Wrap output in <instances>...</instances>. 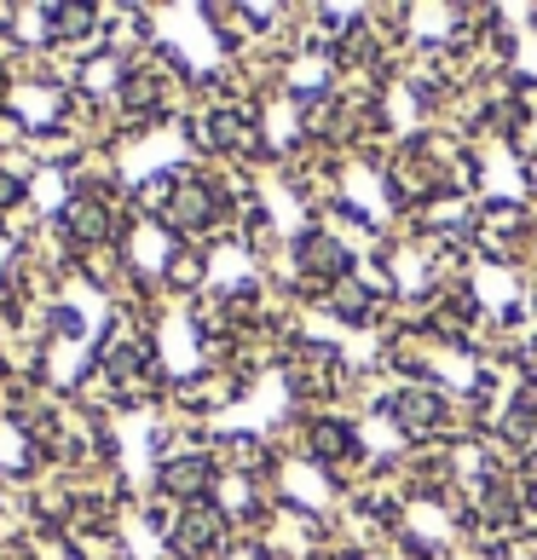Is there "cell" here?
<instances>
[{"label": "cell", "instance_id": "1", "mask_svg": "<svg viewBox=\"0 0 537 560\" xmlns=\"http://www.w3.org/2000/svg\"><path fill=\"white\" fill-rule=\"evenodd\" d=\"M220 220V191H214V179H179L168 202H162V225H174V232H209V225Z\"/></svg>", "mask_w": 537, "mask_h": 560}, {"label": "cell", "instance_id": "2", "mask_svg": "<svg viewBox=\"0 0 537 560\" xmlns=\"http://www.w3.org/2000/svg\"><path fill=\"white\" fill-rule=\"evenodd\" d=\"M220 537H225V514L214 503H185V514H179V526H174L168 544L185 560H202V555L220 549Z\"/></svg>", "mask_w": 537, "mask_h": 560}, {"label": "cell", "instance_id": "3", "mask_svg": "<svg viewBox=\"0 0 537 560\" xmlns=\"http://www.w3.org/2000/svg\"><path fill=\"white\" fill-rule=\"evenodd\" d=\"M387 410H394V422L405 433H433V428H445V417H451V405H445L440 387H399Z\"/></svg>", "mask_w": 537, "mask_h": 560}, {"label": "cell", "instance_id": "4", "mask_svg": "<svg viewBox=\"0 0 537 560\" xmlns=\"http://www.w3.org/2000/svg\"><path fill=\"white\" fill-rule=\"evenodd\" d=\"M301 278L306 283H341L347 272H353V255L336 243V237H324V232H313V237H301Z\"/></svg>", "mask_w": 537, "mask_h": 560}, {"label": "cell", "instance_id": "5", "mask_svg": "<svg viewBox=\"0 0 537 560\" xmlns=\"http://www.w3.org/2000/svg\"><path fill=\"white\" fill-rule=\"evenodd\" d=\"M209 144H220V151H237V156H249V151H260V128L249 116H237V110H214L209 116V128H197Z\"/></svg>", "mask_w": 537, "mask_h": 560}, {"label": "cell", "instance_id": "6", "mask_svg": "<svg viewBox=\"0 0 537 560\" xmlns=\"http://www.w3.org/2000/svg\"><path fill=\"white\" fill-rule=\"evenodd\" d=\"M214 480V456H179V463H162V491L185 497V503H197L202 491Z\"/></svg>", "mask_w": 537, "mask_h": 560}, {"label": "cell", "instance_id": "7", "mask_svg": "<svg viewBox=\"0 0 537 560\" xmlns=\"http://www.w3.org/2000/svg\"><path fill=\"white\" fill-rule=\"evenodd\" d=\"M353 428H347V422H313V428H306V451H313L318 456V463H329V468H341L347 463V456H353Z\"/></svg>", "mask_w": 537, "mask_h": 560}, {"label": "cell", "instance_id": "8", "mask_svg": "<svg viewBox=\"0 0 537 560\" xmlns=\"http://www.w3.org/2000/svg\"><path fill=\"white\" fill-rule=\"evenodd\" d=\"M65 225H70V237H81V243H105L116 232L110 209H105V202H93V197H75L65 209Z\"/></svg>", "mask_w": 537, "mask_h": 560}, {"label": "cell", "instance_id": "9", "mask_svg": "<svg viewBox=\"0 0 537 560\" xmlns=\"http://www.w3.org/2000/svg\"><path fill=\"white\" fill-rule=\"evenodd\" d=\"M295 387H306V393H329V387H336V352H329V347H306V359L295 370Z\"/></svg>", "mask_w": 537, "mask_h": 560}, {"label": "cell", "instance_id": "10", "mask_svg": "<svg viewBox=\"0 0 537 560\" xmlns=\"http://www.w3.org/2000/svg\"><path fill=\"white\" fill-rule=\"evenodd\" d=\"M156 98H162V75L156 70H128L121 75V105L128 110H151Z\"/></svg>", "mask_w": 537, "mask_h": 560}, {"label": "cell", "instance_id": "11", "mask_svg": "<svg viewBox=\"0 0 537 560\" xmlns=\"http://www.w3.org/2000/svg\"><path fill=\"white\" fill-rule=\"evenodd\" d=\"M370 306H376V301H370V289H359V283H341V289H336V313H341L347 324H364Z\"/></svg>", "mask_w": 537, "mask_h": 560}, {"label": "cell", "instance_id": "12", "mask_svg": "<svg viewBox=\"0 0 537 560\" xmlns=\"http://www.w3.org/2000/svg\"><path fill=\"white\" fill-rule=\"evenodd\" d=\"M17 197H24V179H17V174H7V168H0V209H12V202Z\"/></svg>", "mask_w": 537, "mask_h": 560}]
</instances>
